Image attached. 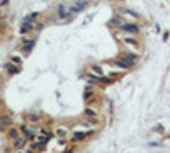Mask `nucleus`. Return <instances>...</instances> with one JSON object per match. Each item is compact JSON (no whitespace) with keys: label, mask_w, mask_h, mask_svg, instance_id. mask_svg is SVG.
<instances>
[{"label":"nucleus","mask_w":170,"mask_h":153,"mask_svg":"<svg viewBox=\"0 0 170 153\" xmlns=\"http://www.w3.org/2000/svg\"><path fill=\"white\" fill-rule=\"evenodd\" d=\"M20 131H22V134L26 136L29 141H36V136H38V129L36 128H33V126H27V124H22L20 126Z\"/></svg>","instance_id":"f257e3e1"},{"label":"nucleus","mask_w":170,"mask_h":153,"mask_svg":"<svg viewBox=\"0 0 170 153\" xmlns=\"http://www.w3.org/2000/svg\"><path fill=\"white\" fill-rule=\"evenodd\" d=\"M92 134H94L92 129H87V131H75L73 136H72V141H73V143H78V141H83L85 138L92 136Z\"/></svg>","instance_id":"f03ea898"},{"label":"nucleus","mask_w":170,"mask_h":153,"mask_svg":"<svg viewBox=\"0 0 170 153\" xmlns=\"http://www.w3.org/2000/svg\"><path fill=\"white\" fill-rule=\"evenodd\" d=\"M10 126H12V118H10V116H2V118H0V133L9 131Z\"/></svg>","instance_id":"7ed1b4c3"},{"label":"nucleus","mask_w":170,"mask_h":153,"mask_svg":"<svg viewBox=\"0 0 170 153\" xmlns=\"http://www.w3.org/2000/svg\"><path fill=\"white\" fill-rule=\"evenodd\" d=\"M34 44H36V38H31V39H22V49H24L26 53H31V51H33Z\"/></svg>","instance_id":"20e7f679"},{"label":"nucleus","mask_w":170,"mask_h":153,"mask_svg":"<svg viewBox=\"0 0 170 153\" xmlns=\"http://www.w3.org/2000/svg\"><path fill=\"white\" fill-rule=\"evenodd\" d=\"M27 141H29V139H27L26 136H19L17 139H14L12 143H14V146H15L17 150H24V148H26V145H27Z\"/></svg>","instance_id":"39448f33"},{"label":"nucleus","mask_w":170,"mask_h":153,"mask_svg":"<svg viewBox=\"0 0 170 153\" xmlns=\"http://www.w3.org/2000/svg\"><path fill=\"white\" fill-rule=\"evenodd\" d=\"M116 65L119 66V68H122V70H129V68H133L135 65L131 61H128L126 58H119V60H116Z\"/></svg>","instance_id":"423d86ee"},{"label":"nucleus","mask_w":170,"mask_h":153,"mask_svg":"<svg viewBox=\"0 0 170 153\" xmlns=\"http://www.w3.org/2000/svg\"><path fill=\"white\" fill-rule=\"evenodd\" d=\"M20 133H22V131H20V128L10 126V128H9V131H7V134H9V138H10V139L14 141V139H17V138L20 136Z\"/></svg>","instance_id":"0eeeda50"},{"label":"nucleus","mask_w":170,"mask_h":153,"mask_svg":"<svg viewBox=\"0 0 170 153\" xmlns=\"http://www.w3.org/2000/svg\"><path fill=\"white\" fill-rule=\"evenodd\" d=\"M83 114H85V118H99L97 109L92 107V105H87V107H85V111H83Z\"/></svg>","instance_id":"6e6552de"},{"label":"nucleus","mask_w":170,"mask_h":153,"mask_svg":"<svg viewBox=\"0 0 170 153\" xmlns=\"http://www.w3.org/2000/svg\"><path fill=\"white\" fill-rule=\"evenodd\" d=\"M31 29H34V22H29L26 19V21L22 22V26H20V34H26V32H29Z\"/></svg>","instance_id":"1a4fd4ad"},{"label":"nucleus","mask_w":170,"mask_h":153,"mask_svg":"<svg viewBox=\"0 0 170 153\" xmlns=\"http://www.w3.org/2000/svg\"><path fill=\"white\" fill-rule=\"evenodd\" d=\"M121 29L122 31H128V32H133V34H138V32H140V27L135 26V24H122Z\"/></svg>","instance_id":"9d476101"},{"label":"nucleus","mask_w":170,"mask_h":153,"mask_svg":"<svg viewBox=\"0 0 170 153\" xmlns=\"http://www.w3.org/2000/svg\"><path fill=\"white\" fill-rule=\"evenodd\" d=\"M122 43H124V44H128V46H133V48H138V46H140V43H138L136 38H128V36H124V38H122Z\"/></svg>","instance_id":"9b49d317"},{"label":"nucleus","mask_w":170,"mask_h":153,"mask_svg":"<svg viewBox=\"0 0 170 153\" xmlns=\"http://www.w3.org/2000/svg\"><path fill=\"white\" fill-rule=\"evenodd\" d=\"M31 150H33V152H44V150H46V143L33 141V143H31Z\"/></svg>","instance_id":"f8f14e48"},{"label":"nucleus","mask_w":170,"mask_h":153,"mask_svg":"<svg viewBox=\"0 0 170 153\" xmlns=\"http://www.w3.org/2000/svg\"><path fill=\"white\" fill-rule=\"evenodd\" d=\"M85 7H87V2H85V0H82V2L75 4L73 7L70 9V14H73V12H80V10H83Z\"/></svg>","instance_id":"ddd939ff"},{"label":"nucleus","mask_w":170,"mask_h":153,"mask_svg":"<svg viewBox=\"0 0 170 153\" xmlns=\"http://www.w3.org/2000/svg\"><path fill=\"white\" fill-rule=\"evenodd\" d=\"M88 71H90V73H95V75H99V76H104V70H102V66H99V65H90Z\"/></svg>","instance_id":"4468645a"},{"label":"nucleus","mask_w":170,"mask_h":153,"mask_svg":"<svg viewBox=\"0 0 170 153\" xmlns=\"http://www.w3.org/2000/svg\"><path fill=\"white\" fill-rule=\"evenodd\" d=\"M67 133H68V129L65 128V126H60V128H56V129H54V134H56L60 139L65 138V136H67Z\"/></svg>","instance_id":"2eb2a0df"},{"label":"nucleus","mask_w":170,"mask_h":153,"mask_svg":"<svg viewBox=\"0 0 170 153\" xmlns=\"http://www.w3.org/2000/svg\"><path fill=\"white\" fill-rule=\"evenodd\" d=\"M122 58H126V60H128V61H131L133 65L138 61V55H135V53H124V55H122Z\"/></svg>","instance_id":"dca6fc26"},{"label":"nucleus","mask_w":170,"mask_h":153,"mask_svg":"<svg viewBox=\"0 0 170 153\" xmlns=\"http://www.w3.org/2000/svg\"><path fill=\"white\" fill-rule=\"evenodd\" d=\"M39 134H44V136H48V138H51L54 133H53V131H49L48 128H41V129H39Z\"/></svg>","instance_id":"f3484780"},{"label":"nucleus","mask_w":170,"mask_h":153,"mask_svg":"<svg viewBox=\"0 0 170 153\" xmlns=\"http://www.w3.org/2000/svg\"><path fill=\"white\" fill-rule=\"evenodd\" d=\"M27 121L29 123H39V116L38 114H27Z\"/></svg>","instance_id":"a211bd4d"},{"label":"nucleus","mask_w":170,"mask_h":153,"mask_svg":"<svg viewBox=\"0 0 170 153\" xmlns=\"http://www.w3.org/2000/svg\"><path fill=\"white\" fill-rule=\"evenodd\" d=\"M10 61H12L14 65H17V66H19L20 63H22V58H20V56H17V55H12V56H10Z\"/></svg>","instance_id":"6ab92c4d"},{"label":"nucleus","mask_w":170,"mask_h":153,"mask_svg":"<svg viewBox=\"0 0 170 153\" xmlns=\"http://www.w3.org/2000/svg\"><path fill=\"white\" fill-rule=\"evenodd\" d=\"M5 68L9 70L10 73H17V71H19V68H15V66L12 65V61H10V63H7V65H5Z\"/></svg>","instance_id":"aec40b11"},{"label":"nucleus","mask_w":170,"mask_h":153,"mask_svg":"<svg viewBox=\"0 0 170 153\" xmlns=\"http://www.w3.org/2000/svg\"><path fill=\"white\" fill-rule=\"evenodd\" d=\"M58 14H60V17H67L68 12L65 10V7H63V5H58Z\"/></svg>","instance_id":"412c9836"},{"label":"nucleus","mask_w":170,"mask_h":153,"mask_svg":"<svg viewBox=\"0 0 170 153\" xmlns=\"http://www.w3.org/2000/svg\"><path fill=\"white\" fill-rule=\"evenodd\" d=\"M38 17H39V14H38V12H33V14H29V15H27L26 19H27L29 22H33V21H36Z\"/></svg>","instance_id":"4be33fe9"},{"label":"nucleus","mask_w":170,"mask_h":153,"mask_svg":"<svg viewBox=\"0 0 170 153\" xmlns=\"http://www.w3.org/2000/svg\"><path fill=\"white\" fill-rule=\"evenodd\" d=\"M83 97L87 99V100H88V99H92V97H94V92H92V89H90V87H88L87 90H85V94H83Z\"/></svg>","instance_id":"5701e85b"},{"label":"nucleus","mask_w":170,"mask_h":153,"mask_svg":"<svg viewBox=\"0 0 170 153\" xmlns=\"http://www.w3.org/2000/svg\"><path fill=\"white\" fill-rule=\"evenodd\" d=\"M124 14H129L131 17H135V19H140V14L138 12H133V10H122Z\"/></svg>","instance_id":"b1692460"},{"label":"nucleus","mask_w":170,"mask_h":153,"mask_svg":"<svg viewBox=\"0 0 170 153\" xmlns=\"http://www.w3.org/2000/svg\"><path fill=\"white\" fill-rule=\"evenodd\" d=\"M111 82H112V80H111V78H107V76H102V78H101V84L107 85V84H111Z\"/></svg>","instance_id":"393cba45"},{"label":"nucleus","mask_w":170,"mask_h":153,"mask_svg":"<svg viewBox=\"0 0 170 153\" xmlns=\"http://www.w3.org/2000/svg\"><path fill=\"white\" fill-rule=\"evenodd\" d=\"M155 131H156V133H160V134H162V133H163V126H162V124L155 126Z\"/></svg>","instance_id":"a878e982"},{"label":"nucleus","mask_w":170,"mask_h":153,"mask_svg":"<svg viewBox=\"0 0 170 153\" xmlns=\"http://www.w3.org/2000/svg\"><path fill=\"white\" fill-rule=\"evenodd\" d=\"M7 4H9V0H2V2H0V7H4V5H7Z\"/></svg>","instance_id":"bb28decb"},{"label":"nucleus","mask_w":170,"mask_h":153,"mask_svg":"<svg viewBox=\"0 0 170 153\" xmlns=\"http://www.w3.org/2000/svg\"><path fill=\"white\" fill-rule=\"evenodd\" d=\"M63 153H73V148H68V150H65Z\"/></svg>","instance_id":"cd10ccee"},{"label":"nucleus","mask_w":170,"mask_h":153,"mask_svg":"<svg viewBox=\"0 0 170 153\" xmlns=\"http://www.w3.org/2000/svg\"><path fill=\"white\" fill-rule=\"evenodd\" d=\"M17 153H24V152H22V150H19V152H17Z\"/></svg>","instance_id":"c85d7f7f"},{"label":"nucleus","mask_w":170,"mask_h":153,"mask_svg":"<svg viewBox=\"0 0 170 153\" xmlns=\"http://www.w3.org/2000/svg\"><path fill=\"white\" fill-rule=\"evenodd\" d=\"M0 118H2V116H0Z\"/></svg>","instance_id":"c756f323"}]
</instances>
